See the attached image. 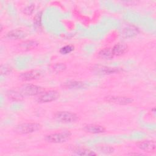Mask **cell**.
I'll return each mask as SVG.
<instances>
[{
  "label": "cell",
  "mask_w": 156,
  "mask_h": 156,
  "mask_svg": "<svg viewBox=\"0 0 156 156\" xmlns=\"http://www.w3.org/2000/svg\"><path fill=\"white\" fill-rule=\"evenodd\" d=\"M41 128V125L37 122H26L18 124L14 128L15 132L18 134H27L35 132Z\"/></svg>",
  "instance_id": "obj_1"
},
{
  "label": "cell",
  "mask_w": 156,
  "mask_h": 156,
  "mask_svg": "<svg viewBox=\"0 0 156 156\" xmlns=\"http://www.w3.org/2000/svg\"><path fill=\"white\" fill-rule=\"evenodd\" d=\"M71 133L69 131H64L59 133L49 134L45 137V140L52 143H65L71 138Z\"/></svg>",
  "instance_id": "obj_2"
},
{
  "label": "cell",
  "mask_w": 156,
  "mask_h": 156,
  "mask_svg": "<svg viewBox=\"0 0 156 156\" xmlns=\"http://www.w3.org/2000/svg\"><path fill=\"white\" fill-rule=\"evenodd\" d=\"M20 91L23 96H35L44 92L45 89L34 84H24L20 87Z\"/></svg>",
  "instance_id": "obj_3"
},
{
  "label": "cell",
  "mask_w": 156,
  "mask_h": 156,
  "mask_svg": "<svg viewBox=\"0 0 156 156\" xmlns=\"http://www.w3.org/2000/svg\"><path fill=\"white\" fill-rule=\"evenodd\" d=\"M56 120L64 123H73L79 119V116L74 113L66 111L57 112L54 114Z\"/></svg>",
  "instance_id": "obj_4"
},
{
  "label": "cell",
  "mask_w": 156,
  "mask_h": 156,
  "mask_svg": "<svg viewBox=\"0 0 156 156\" xmlns=\"http://www.w3.org/2000/svg\"><path fill=\"white\" fill-rule=\"evenodd\" d=\"M60 97V93L56 90H49L41 93L37 99L38 102L46 103L55 101Z\"/></svg>",
  "instance_id": "obj_5"
},
{
  "label": "cell",
  "mask_w": 156,
  "mask_h": 156,
  "mask_svg": "<svg viewBox=\"0 0 156 156\" xmlns=\"http://www.w3.org/2000/svg\"><path fill=\"white\" fill-rule=\"evenodd\" d=\"M105 101L115 104L119 105H127L132 103L133 99L130 98L126 96H108L104 98Z\"/></svg>",
  "instance_id": "obj_6"
},
{
  "label": "cell",
  "mask_w": 156,
  "mask_h": 156,
  "mask_svg": "<svg viewBox=\"0 0 156 156\" xmlns=\"http://www.w3.org/2000/svg\"><path fill=\"white\" fill-rule=\"evenodd\" d=\"M41 75V73L39 70H30L21 73L19 78L23 81H30L39 79Z\"/></svg>",
  "instance_id": "obj_7"
},
{
  "label": "cell",
  "mask_w": 156,
  "mask_h": 156,
  "mask_svg": "<svg viewBox=\"0 0 156 156\" xmlns=\"http://www.w3.org/2000/svg\"><path fill=\"white\" fill-rule=\"evenodd\" d=\"M137 146L140 149L147 152H154L155 151V142L152 140H145L137 143Z\"/></svg>",
  "instance_id": "obj_8"
},
{
  "label": "cell",
  "mask_w": 156,
  "mask_h": 156,
  "mask_svg": "<svg viewBox=\"0 0 156 156\" xmlns=\"http://www.w3.org/2000/svg\"><path fill=\"white\" fill-rule=\"evenodd\" d=\"M83 130L91 133H101L105 132L106 129L102 126L94 124H90L84 126Z\"/></svg>",
  "instance_id": "obj_9"
},
{
  "label": "cell",
  "mask_w": 156,
  "mask_h": 156,
  "mask_svg": "<svg viewBox=\"0 0 156 156\" xmlns=\"http://www.w3.org/2000/svg\"><path fill=\"white\" fill-rule=\"evenodd\" d=\"M94 71L99 74H111L119 72V69L118 68L105 66H96L94 68Z\"/></svg>",
  "instance_id": "obj_10"
},
{
  "label": "cell",
  "mask_w": 156,
  "mask_h": 156,
  "mask_svg": "<svg viewBox=\"0 0 156 156\" xmlns=\"http://www.w3.org/2000/svg\"><path fill=\"white\" fill-rule=\"evenodd\" d=\"M112 49L114 56H120L127 52L128 50V46L124 43H118L114 45Z\"/></svg>",
  "instance_id": "obj_11"
},
{
  "label": "cell",
  "mask_w": 156,
  "mask_h": 156,
  "mask_svg": "<svg viewBox=\"0 0 156 156\" xmlns=\"http://www.w3.org/2000/svg\"><path fill=\"white\" fill-rule=\"evenodd\" d=\"M26 34L20 29H15L9 32L7 34L6 37L11 40H18L26 37Z\"/></svg>",
  "instance_id": "obj_12"
},
{
  "label": "cell",
  "mask_w": 156,
  "mask_h": 156,
  "mask_svg": "<svg viewBox=\"0 0 156 156\" xmlns=\"http://www.w3.org/2000/svg\"><path fill=\"white\" fill-rule=\"evenodd\" d=\"M139 32V29L134 26H129L123 29L122 35L126 38H131L136 35Z\"/></svg>",
  "instance_id": "obj_13"
},
{
  "label": "cell",
  "mask_w": 156,
  "mask_h": 156,
  "mask_svg": "<svg viewBox=\"0 0 156 156\" xmlns=\"http://www.w3.org/2000/svg\"><path fill=\"white\" fill-rule=\"evenodd\" d=\"M98 56L105 60H111L113 58L114 55L113 54L112 49L110 48H105L102 49H101L99 53Z\"/></svg>",
  "instance_id": "obj_14"
},
{
  "label": "cell",
  "mask_w": 156,
  "mask_h": 156,
  "mask_svg": "<svg viewBox=\"0 0 156 156\" xmlns=\"http://www.w3.org/2000/svg\"><path fill=\"white\" fill-rule=\"evenodd\" d=\"M63 86L69 89H77L83 87L84 83L83 82L80 81H69L65 82Z\"/></svg>",
  "instance_id": "obj_15"
},
{
  "label": "cell",
  "mask_w": 156,
  "mask_h": 156,
  "mask_svg": "<svg viewBox=\"0 0 156 156\" xmlns=\"http://www.w3.org/2000/svg\"><path fill=\"white\" fill-rule=\"evenodd\" d=\"M73 152L79 155H96L97 154L94 152L85 148H76L73 150Z\"/></svg>",
  "instance_id": "obj_16"
},
{
  "label": "cell",
  "mask_w": 156,
  "mask_h": 156,
  "mask_svg": "<svg viewBox=\"0 0 156 156\" xmlns=\"http://www.w3.org/2000/svg\"><path fill=\"white\" fill-rule=\"evenodd\" d=\"M7 96L9 98L13 101H21L23 99L24 96L20 91H16L13 90H10L7 93Z\"/></svg>",
  "instance_id": "obj_17"
},
{
  "label": "cell",
  "mask_w": 156,
  "mask_h": 156,
  "mask_svg": "<svg viewBox=\"0 0 156 156\" xmlns=\"http://www.w3.org/2000/svg\"><path fill=\"white\" fill-rule=\"evenodd\" d=\"M38 45V43L36 41H33V40H28L23 42L21 44V46L23 48H25L27 49H32L34 48L37 47Z\"/></svg>",
  "instance_id": "obj_18"
},
{
  "label": "cell",
  "mask_w": 156,
  "mask_h": 156,
  "mask_svg": "<svg viewBox=\"0 0 156 156\" xmlns=\"http://www.w3.org/2000/svg\"><path fill=\"white\" fill-rule=\"evenodd\" d=\"M66 68V66L65 64L63 63H57L54 65L52 69L54 72L57 73H60L63 71H64Z\"/></svg>",
  "instance_id": "obj_19"
},
{
  "label": "cell",
  "mask_w": 156,
  "mask_h": 156,
  "mask_svg": "<svg viewBox=\"0 0 156 156\" xmlns=\"http://www.w3.org/2000/svg\"><path fill=\"white\" fill-rule=\"evenodd\" d=\"M74 49V47L73 45H66L60 49V52L62 54H68L71 52Z\"/></svg>",
  "instance_id": "obj_20"
},
{
  "label": "cell",
  "mask_w": 156,
  "mask_h": 156,
  "mask_svg": "<svg viewBox=\"0 0 156 156\" xmlns=\"http://www.w3.org/2000/svg\"><path fill=\"white\" fill-rule=\"evenodd\" d=\"M99 149L100 150L101 152L105 153V154H110V153L113 152V151H114L113 147H112L111 146H101L99 147Z\"/></svg>",
  "instance_id": "obj_21"
},
{
  "label": "cell",
  "mask_w": 156,
  "mask_h": 156,
  "mask_svg": "<svg viewBox=\"0 0 156 156\" xmlns=\"http://www.w3.org/2000/svg\"><path fill=\"white\" fill-rule=\"evenodd\" d=\"M34 9H35V5L34 4H31V5H27V7H26L24 9L23 12H24V13H25L27 15H30L34 12Z\"/></svg>",
  "instance_id": "obj_22"
},
{
  "label": "cell",
  "mask_w": 156,
  "mask_h": 156,
  "mask_svg": "<svg viewBox=\"0 0 156 156\" xmlns=\"http://www.w3.org/2000/svg\"><path fill=\"white\" fill-rule=\"evenodd\" d=\"M41 16H42V13L41 12H38L37 13L35 16L34 18V21L37 26H40L41 24Z\"/></svg>",
  "instance_id": "obj_23"
},
{
  "label": "cell",
  "mask_w": 156,
  "mask_h": 156,
  "mask_svg": "<svg viewBox=\"0 0 156 156\" xmlns=\"http://www.w3.org/2000/svg\"><path fill=\"white\" fill-rule=\"evenodd\" d=\"M10 71H11L10 68L6 66H4V68H3L2 66H1V74H6L10 73Z\"/></svg>",
  "instance_id": "obj_24"
},
{
  "label": "cell",
  "mask_w": 156,
  "mask_h": 156,
  "mask_svg": "<svg viewBox=\"0 0 156 156\" xmlns=\"http://www.w3.org/2000/svg\"><path fill=\"white\" fill-rule=\"evenodd\" d=\"M129 155H141V154H138V153H130Z\"/></svg>",
  "instance_id": "obj_25"
}]
</instances>
